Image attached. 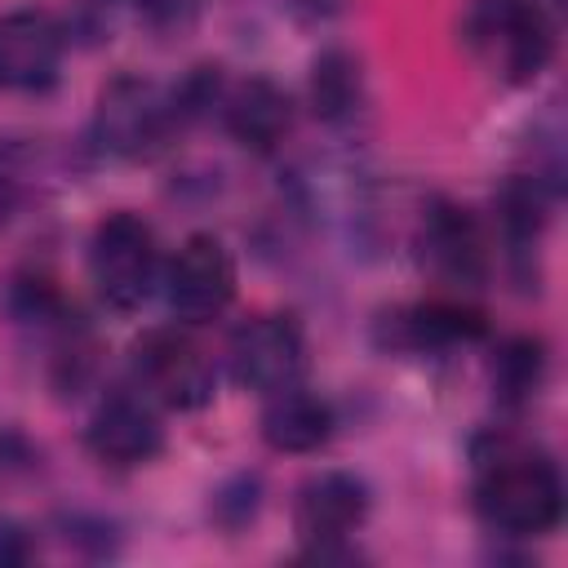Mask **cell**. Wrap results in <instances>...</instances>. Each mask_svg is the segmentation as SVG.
<instances>
[{
    "mask_svg": "<svg viewBox=\"0 0 568 568\" xmlns=\"http://www.w3.org/2000/svg\"><path fill=\"white\" fill-rule=\"evenodd\" d=\"M466 53L501 84H532L555 58V22L541 0H466Z\"/></svg>",
    "mask_w": 568,
    "mask_h": 568,
    "instance_id": "cell-2",
    "label": "cell"
},
{
    "mask_svg": "<svg viewBox=\"0 0 568 568\" xmlns=\"http://www.w3.org/2000/svg\"><path fill=\"white\" fill-rule=\"evenodd\" d=\"M178 124H182L178 93L142 75H115L111 84H102L93 106V142L115 160L155 155Z\"/></svg>",
    "mask_w": 568,
    "mask_h": 568,
    "instance_id": "cell-3",
    "label": "cell"
},
{
    "mask_svg": "<svg viewBox=\"0 0 568 568\" xmlns=\"http://www.w3.org/2000/svg\"><path fill=\"white\" fill-rule=\"evenodd\" d=\"M67 27L44 9L0 13V93H40L58 84Z\"/></svg>",
    "mask_w": 568,
    "mask_h": 568,
    "instance_id": "cell-11",
    "label": "cell"
},
{
    "mask_svg": "<svg viewBox=\"0 0 568 568\" xmlns=\"http://www.w3.org/2000/svg\"><path fill=\"white\" fill-rule=\"evenodd\" d=\"M417 253H422V266L439 284H453V288H479V284H488V271H493L488 235H484L479 217L470 209L453 204V200H435L422 213Z\"/></svg>",
    "mask_w": 568,
    "mask_h": 568,
    "instance_id": "cell-10",
    "label": "cell"
},
{
    "mask_svg": "<svg viewBox=\"0 0 568 568\" xmlns=\"http://www.w3.org/2000/svg\"><path fill=\"white\" fill-rule=\"evenodd\" d=\"M257 510H262V479L248 475V470H244V475H231V479L213 493V501H209L213 524L226 528V532H240L244 524H253Z\"/></svg>",
    "mask_w": 568,
    "mask_h": 568,
    "instance_id": "cell-17",
    "label": "cell"
},
{
    "mask_svg": "<svg viewBox=\"0 0 568 568\" xmlns=\"http://www.w3.org/2000/svg\"><path fill=\"white\" fill-rule=\"evenodd\" d=\"M377 337L390 351H448L457 342H475L484 337V320L470 306L457 302H413V306H395L377 320Z\"/></svg>",
    "mask_w": 568,
    "mask_h": 568,
    "instance_id": "cell-12",
    "label": "cell"
},
{
    "mask_svg": "<svg viewBox=\"0 0 568 568\" xmlns=\"http://www.w3.org/2000/svg\"><path fill=\"white\" fill-rule=\"evenodd\" d=\"M546 382V346L541 337H506L493 355V395L506 408H524L537 399Z\"/></svg>",
    "mask_w": 568,
    "mask_h": 568,
    "instance_id": "cell-16",
    "label": "cell"
},
{
    "mask_svg": "<svg viewBox=\"0 0 568 568\" xmlns=\"http://www.w3.org/2000/svg\"><path fill=\"white\" fill-rule=\"evenodd\" d=\"M129 364H133L138 390L164 408L191 413V408H204L213 399V386H217L213 359L182 328H146L133 342Z\"/></svg>",
    "mask_w": 568,
    "mask_h": 568,
    "instance_id": "cell-5",
    "label": "cell"
},
{
    "mask_svg": "<svg viewBox=\"0 0 568 568\" xmlns=\"http://www.w3.org/2000/svg\"><path fill=\"white\" fill-rule=\"evenodd\" d=\"M226 368L244 390L275 395L306 373V333L293 315H253L226 342Z\"/></svg>",
    "mask_w": 568,
    "mask_h": 568,
    "instance_id": "cell-7",
    "label": "cell"
},
{
    "mask_svg": "<svg viewBox=\"0 0 568 568\" xmlns=\"http://www.w3.org/2000/svg\"><path fill=\"white\" fill-rule=\"evenodd\" d=\"M36 555V537L27 524L18 519H0V568H13V564H27Z\"/></svg>",
    "mask_w": 568,
    "mask_h": 568,
    "instance_id": "cell-19",
    "label": "cell"
},
{
    "mask_svg": "<svg viewBox=\"0 0 568 568\" xmlns=\"http://www.w3.org/2000/svg\"><path fill=\"white\" fill-rule=\"evenodd\" d=\"M36 448L18 435V430H0V479H13V475H27L36 470Z\"/></svg>",
    "mask_w": 568,
    "mask_h": 568,
    "instance_id": "cell-18",
    "label": "cell"
},
{
    "mask_svg": "<svg viewBox=\"0 0 568 568\" xmlns=\"http://www.w3.org/2000/svg\"><path fill=\"white\" fill-rule=\"evenodd\" d=\"M89 280L111 311H138L160 284V244L151 222L129 209L106 213L89 235Z\"/></svg>",
    "mask_w": 568,
    "mask_h": 568,
    "instance_id": "cell-4",
    "label": "cell"
},
{
    "mask_svg": "<svg viewBox=\"0 0 568 568\" xmlns=\"http://www.w3.org/2000/svg\"><path fill=\"white\" fill-rule=\"evenodd\" d=\"M373 493L351 470H320L293 497V532L306 541V555L328 559L351 532L364 528Z\"/></svg>",
    "mask_w": 568,
    "mask_h": 568,
    "instance_id": "cell-9",
    "label": "cell"
},
{
    "mask_svg": "<svg viewBox=\"0 0 568 568\" xmlns=\"http://www.w3.org/2000/svg\"><path fill=\"white\" fill-rule=\"evenodd\" d=\"M262 439L275 453H315V448H324L333 439V408H328V399H320L302 382L266 395Z\"/></svg>",
    "mask_w": 568,
    "mask_h": 568,
    "instance_id": "cell-14",
    "label": "cell"
},
{
    "mask_svg": "<svg viewBox=\"0 0 568 568\" xmlns=\"http://www.w3.org/2000/svg\"><path fill=\"white\" fill-rule=\"evenodd\" d=\"M84 448L111 470H138L164 453V422L155 399L138 386H115L84 422Z\"/></svg>",
    "mask_w": 568,
    "mask_h": 568,
    "instance_id": "cell-8",
    "label": "cell"
},
{
    "mask_svg": "<svg viewBox=\"0 0 568 568\" xmlns=\"http://www.w3.org/2000/svg\"><path fill=\"white\" fill-rule=\"evenodd\" d=\"M470 501L497 537H541L564 515V479L537 439L484 430L470 444Z\"/></svg>",
    "mask_w": 568,
    "mask_h": 568,
    "instance_id": "cell-1",
    "label": "cell"
},
{
    "mask_svg": "<svg viewBox=\"0 0 568 568\" xmlns=\"http://www.w3.org/2000/svg\"><path fill=\"white\" fill-rule=\"evenodd\" d=\"M311 111L315 120L346 129L364 111V67L351 49H324L311 67Z\"/></svg>",
    "mask_w": 568,
    "mask_h": 568,
    "instance_id": "cell-15",
    "label": "cell"
},
{
    "mask_svg": "<svg viewBox=\"0 0 568 568\" xmlns=\"http://www.w3.org/2000/svg\"><path fill=\"white\" fill-rule=\"evenodd\" d=\"M160 284H164V302L178 324H209L235 302L240 271H235L231 248L217 235L195 231L169 257V266L160 271Z\"/></svg>",
    "mask_w": 568,
    "mask_h": 568,
    "instance_id": "cell-6",
    "label": "cell"
},
{
    "mask_svg": "<svg viewBox=\"0 0 568 568\" xmlns=\"http://www.w3.org/2000/svg\"><path fill=\"white\" fill-rule=\"evenodd\" d=\"M217 111H222L226 133H231L240 146L257 151V155L275 151V146L284 142L288 124H293V102H288V93H284L275 80H266V75H248V80H240V84H226Z\"/></svg>",
    "mask_w": 568,
    "mask_h": 568,
    "instance_id": "cell-13",
    "label": "cell"
}]
</instances>
